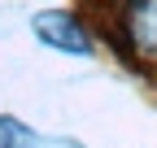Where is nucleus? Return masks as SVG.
I'll return each instance as SVG.
<instances>
[{"label": "nucleus", "mask_w": 157, "mask_h": 148, "mask_svg": "<svg viewBox=\"0 0 157 148\" xmlns=\"http://www.w3.org/2000/svg\"><path fill=\"white\" fill-rule=\"evenodd\" d=\"M0 148H35V131L17 118H0Z\"/></svg>", "instance_id": "7ed1b4c3"}, {"label": "nucleus", "mask_w": 157, "mask_h": 148, "mask_svg": "<svg viewBox=\"0 0 157 148\" xmlns=\"http://www.w3.org/2000/svg\"><path fill=\"white\" fill-rule=\"evenodd\" d=\"M122 39L135 57L157 61V0H127L122 5Z\"/></svg>", "instance_id": "f03ea898"}, {"label": "nucleus", "mask_w": 157, "mask_h": 148, "mask_svg": "<svg viewBox=\"0 0 157 148\" xmlns=\"http://www.w3.org/2000/svg\"><path fill=\"white\" fill-rule=\"evenodd\" d=\"M31 26H35L39 39H44L48 48H57V52H70V57H87V52H92V35H87V26L78 22V17L61 13V9L35 13Z\"/></svg>", "instance_id": "f257e3e1"}]
</instances>
